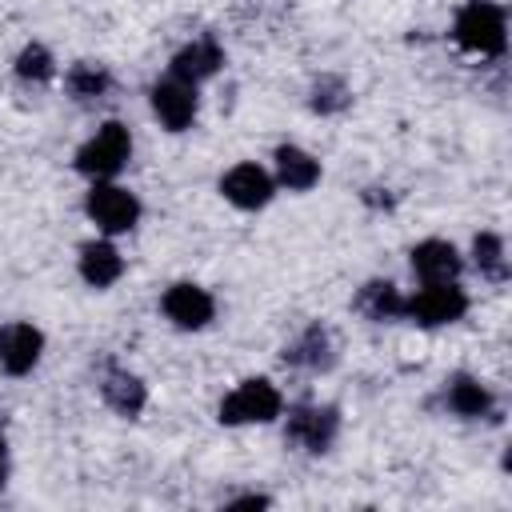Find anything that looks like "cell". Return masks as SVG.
<instances>
[{"instance_id":"1","label":"cell","mask_w":512,"mask_h":512,"mask_svg":"<svg viewBox=\"0 0 512 512\" xmlns=\"http://www.w3.org/2000/svg\"><path fill=\"white\" fill-rule=\"evenodd\" d=\"M456 44L480 56H500L504 52V12L488 0H468L456 16Z\"/></svg>"},{"instance_id":"2","label":"cell","mask_w":512,"mask_h":512,"mask_svg":"<svg viewBox=\"0 0 512 512\" xmlns=\"http://www.w3.org/2000/svg\"><path fill=\"white\" fill-rule=\"evenodd\" d=\"M128 152H132L128 128H124V124H116V120H108V124H104V128H96V136L76 152V168H80L84 176L104 180V176H116V172L124 168Z\"/></svg>"},{"instance_id":"3","label":"cell","mask_w":512,"mask_h":512,"mask_svg":"<svg viewBox=\"0 0 512 512\" xmlns=\"http://www.w3.org/2000/svg\"><path fill=\"white\" fill-rule=\"evenodd\" d=\"M464 312H468V296L456 288V280H448V284H428L416 296H408L400 316H408L420 328H436V324L460 320Z\"/></svg>"},{"instance_id":"4","label":"cell","mask_w":512,"mask_h":512,"mask_svg":"<svg viewBox=\"0 0 512 512\" xmlns=\"http://www.w3.org/2000/svg\"><path fill=\"white\" fill-rule=\"evenodd\" d=\"M280 416V392L268 380H244L220 404V424H268Z\"/></svg>"},{"instance_id":"5","label":"cell","mask_w":512,"mask_h":512,"mask_svg":"<svg viewBox=\"0 0 512 512\" xmlns=\"http://www.w3.org/2000/svg\"><path fill=\"white\" fill-rule=\"evenodd\" d=\"M336 428H340V416L336 408H320V404H304V408H292L288 412V428L284 436L292 444H300L304 452H324L332 440H336Z\"/></svg>"},{"instance_id":"6","label":"cell","mask_w":512,"mask_h":512,"mask_svg":"<svg viewBox=\"0 0 512 512\" xmlns=\"http://www.w3.org/2000/svg\"><path fill=\"white\" fill-rule=\"evenodd\" d=\"M88 216L104 228V232H128L140 220V200L128 188L116 184H96L88 192Z\"/></svg>"},{"instance_id":"7","label":"cell","mask_w":512,"mask_h":512,"mask_svg":"<svg viewBox=\"0 0 512 512\" xmlns=\"http://www.w3.org/2000/svg\"><path fill=\"white\" fill-rule=\"evenodd\" d=\"M152 112L160 116V124L168 132H184L192 124V116H196V84H184L176 76L160 80L152 88Z\"/></svg>"},{"instance_id":"8","label":"cell","mask_w":512,"mask_h":512,"mask_svg":"<svg viewBox=\"0 0 512 512\" xmlns=\"http://www.w3.org/2000/svg\"><path fill=\"white\" fill-rule=\"evenodd\" d=\"M40 348H44V336L32 324H4L0 328V368L8 376L32 372L40 360Z\"/></svg>"},{"instance_id":"9","label":"cell","mask_w":512,"mask_h":512,"mask_svg":"<svg viewBox=\"0 0 512 512\" xmlns=\"http://www.w3.org/2000/svg\"><path fill=\"white\" fill-rule=\"evenodd\" d=\"M220 192H224V200H232L236 208H264V204L272 200V180H268V172L256 168V164H236V168L224 172Z\"/></svg>"},{"instance_id":"10","label":"cell","mask_w":512,"mask_h":512,"mask_svg":"<svg viewBox=\"0 0 512 512\" xmlns=\"http://www.w3.org/2000/svg\"><path fill=\"white\" fill-rule=\"evenodd\" d=\"M164 316L176 328H204L212 320V296L196 284H172L164 292Z\"/></svg>"},{"instance_id":"11","label":"cell","mask_w":512,"mask_h":512,"mask_svg":"<svg viewBox=\"0 0 512 512\" xmlns=\"http://www.w3.org/2000/svg\"><path fill=\"white\" fill-rule=\"evenodd\" d=\"M412 272L424 284H448L460 276V256L448 240H424L412 248Z\"/></svg>"},{"instance_id":"12","label":"cell","mask_w":512,"mask_h":512,"mask_svg":"<svg viewBox=\"0 0 512 512\" xmlns=\"http://www.w3.org/2000/svg\"><path fill=\"white\" fill-rule=\"evenodd\" d=\"M220 64H224L220 44L204 36V40H192L188 48H180V52L172 56V76L184 80V84H200V80H208Z\"/></svg>"},{"instance_id":"13","label":"cell","mask_w":512,"mask_h":512,"mask_svg":"<svg viewBox=\"0 0 512 512\" xmlns=\"http://www.w3.org/2000/svg\"><path fill=\"white\" fill-rule=\"evenodd\" d=\"M120 272H124V260H120V252H116L108 240H92V244L80 248V276H84L92 288L116 284Z\"/></svg>"},{"instance_id":"14","label":"cell","mask_w":512,"mask_h":512,"mask_svg":"<svg viewBox=\"0 0 512 512\" xmlns=\"http://www.w3.org/2000/svg\"><path fill=\"white\" fill-rule=\"evenodd\" d=\"M276 172H280V184L292 188V192H304V188H312L320 180V164L296 144L276 148Z\"/></svg>"},{"instance_id":"15","label":"cell","mask_w":512,"mask_h":512,"mask_svg":"<svg viewBox=\"0 0 512 512\" xmlns=\"http://www.w3.org/2000/svg\"><path fill=\"white\" fill-rule=\"evenodd\" d=\"M100 396H104L108 408H116L120 416H136V412L144 408V400H148L144 384H140L136 376H128V372H116V368L100 380Z\"/></svg>"},{"instance_id":"16","label":"cell","mask_w":512,"mask_h":512,"mask_svg":"<svg viewBox=\"0 0 512 512\" xmlns=\"http://www.w3.org/2000/svg\"><path fill=\"white\" fill-rule=\"evenodd\" d=\"M284 360L296 364V368H328L332 364V344H328V332L320 324L304 328L300 340H292L284 348Z\"/></svg>"},{"instance_id":"17","label":"cell","mask_w":512,"mask_h":512,"mask_svg":"<svg viewBox=\"0 0 512 512\" xmlns=\"http://www.w3.org/2000/svg\"><path fill=\"white\" fill-rule=\"evenodd\" d=\"M444 404L456 412V416H484L488 408H492V396H488V388L480 384V380H472V376H452L448 380V388H444Z\"/></svg>"},{"instance_id":"18","label":"cell","mask_w":512,"mask_h":512,"mask_svg":"<svg viewBox=\"0 0 512 512\" xmlns=\"http://www.w3.org/2000/svg\"><path fill=\"white\" fill-rule=\"evenodd\" d=\"M356 308H360L368 320H396V316L404 312V296H400L388 280H372V284L360 288Z\"/></svg>"},{"instance_id":"19","label":"cell","mask_w":512,"mask_h":512,"mask_svg":"<svg viewBox=\"0 0 512 512\" xmlns=\"http://www.w3.org/2000/svg\"><path fill=\"white\" fill-rule=\"evenodd\" d=\"M68 92H72L76 100H96V96L108 92V72L96 68V64H76V68L68 72Z\"/></svg>"},{"instance_id":"20","label":"cell","mask_w":512,"mask_h":512,"mask_svg":"<svg viewBox=\"0 0 512 512\" xmlns=\"http://www.w3.org/2000/svg\"><path fill=\"white\" fill-rule=\"evenodd\" d=\"M472 252H476V264H480V272H484V276H492V280H504V276H508L500 236L480 232V236H476V244H472Z\"/></svg>"},{"instance_id":"21","label":"cell","mask_w":512,"mask_h":512,"mask_svg":"<svg viewBox=\"0 0 512 512\" xmlns=\"http://www.w3.org/2000/svg\"><path fill=\"white\" fill-rule=\"evenodd\" d=\"M16 76L20 80H32V84H44L52 80V56L44 44H28L20 56H16Z\"/></svg>"},{"instance_id":"22","label":"cell","mask_w":512,"mask_h":512,"mask_svg":"<svg viewBox=\"0 0 512 512\" xmlns=\"http://www.w3.org/2000/svg\"><path fill=\"white\" fill-rule=\"evenodd\" d=\"M344 104H348V92H344L340 80H320V84L312 88V108H316V112H340Z\"/></svg>"},{"instance_id":"23","label":"cell","mask_w":512,"mask_h":512,"mask_svg":"<svg viewBox=\"0 0 512 512\" xmlns=\"http://www.w3.org/2000/svg\"><path fill=\"white\" fill-rule=\"evenodd\" d=\"M268 504V496H240V500H232V508H264Z\"/></svg>"},{"instance_id":"24","label":"cell","mask_w":512,"mask_h":512,"mask_svg":"<svg viewBox=\"0 0 512 512\" xmlns=\"http://www.w3.org/2000/svg\"><path fill=\"white\" fill-rule=\"evenodd\" d=\"M8 480V448H4V432H0V488Z\"/></svg>"}]
</instances>
